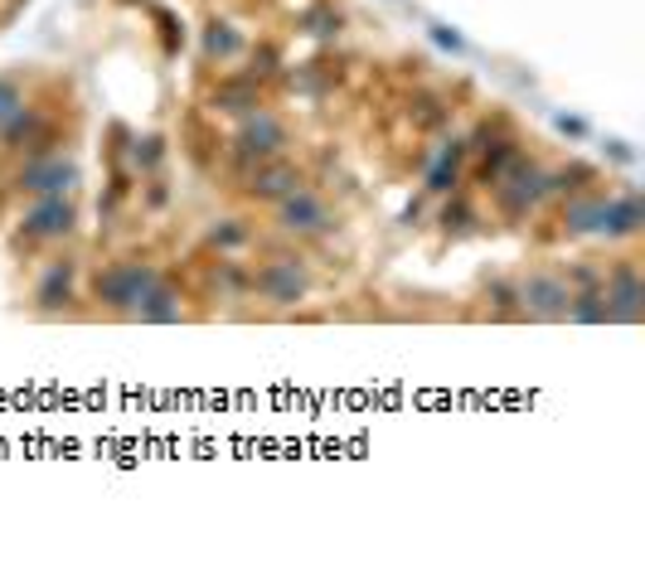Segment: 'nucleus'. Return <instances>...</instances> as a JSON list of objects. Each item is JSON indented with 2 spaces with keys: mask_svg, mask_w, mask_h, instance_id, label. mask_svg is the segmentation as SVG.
<instances>
[{
  "mask_svg": "<svg viewBox=\"0 0 645 567\" xmlns=\"http://www.w3.org/2000/svg\"><path fill=\"white\" fill-rule=\"evenodd\" d=\"M156 277H160V271L151 267V263L122 257V263H108L98 277H92V301L108 305V311H116V315H126L141 301V291H146Z\"/></svg>",
  "mask_w": 645,
  "mask_h": 567,
  "instance_id": "1",
  "label": "nucleus"
},
{
  "mask_svg": "<svg viewBox=\"0 0 645 567\" xmlns=\"http://www.w3.org/2000/svg\"><path fill=\"white\" fill-rule=\"evenodd\" d=\"M544 194H548V170L534 160H524V156H514L510 170L496 180V204L505 219H530Z\"/></svg>",
  "mask_w": 645,
  "mask_h": 567,
  "instance_id": "2",
  "label": "nucleus"
},
{
  "mask_svg": "<svg viewBox=\"0 0 645 567\" xmlns=\"http://www.w3.org/2000/svg\"><path fill=\"white\" fill-rule=\"evenodd\" d=\"M248 287H253V297H263L267 305H297V301H307L311 277L297 257H273V263H263L253 271Z\"/></svg>",
  "mask_w": 645,
  "mask_h": 567,
  "instance_id": "3",
  "label": "nucleus"
},
{
  "mask_svg": "<svg viewBox=\"0 0 645 567\" xmlns=\"http://www.w3.org/2000/svg\"><path fill=\"white\" fill-rule=\"evenodd\" d=\"M287 146H291V132H287V122H281L277 112L253 108L248 116H243V132H238V160L263 165V160L287 156Z\"/></svg>",
  "mask_w": 645,
  "mask_h": 567,
  "instance_id": "4",
  "label": "nucleus"
},
{
  "mask_svg": "<svg viewBox=\"0 0 645 567\" xmlns=\"http://www.w3.org/2000/svg\"><path fill=\"white\" fill-rule=\"evenodd\" d=\"M514 297H520V311L534 315V321H568L572 287L558 271H530V277L514 287Z\"/></svg>",
  "mask_w": 645,
  "mask_h": 567,
  "instance_id": "5",
  "label": "nucleus"
},
{
  "mask_svg": "<svg viewBox=\"0 0 645 567\" xmlns=\"http://www.w3.org/2000/svg\"><path fill=\"white\" fill-rule=\"evenodd\" d=\"M74 204H68L64 194H44L34 199L25 209V219H20V238L25 243H64L68 233H74Z\"/></svg>",
  "mask_w": 645,
  "mask_h": 567,
  "instance_id": "6",
  "label": "nucleus"
},
{
  "mask_svg": "<svg viewBox=\"0 0 645 567\" xmlns=\"http://www.w3.org/2000/svg\"><path fill=\"white\" fill-rule=\"evenodd\" d=\"M277 229L281 233H297V238H307V233H325V229H335V219H331V204H325L315 189H291L287 199H277Z\"/></svg>",
  "mask_w": 645,
  "mask_h": 567,
  "instance_id": "7",
  "label": "nucleus"
},
{
  "mask_svg": "<svg viewBox=\"0 0 645 567\" xmlns=\"http://www.w3.org/2000/svg\"><path fill=\"white\" fill-rule=\"evenodd\" d=\"M602 297H607V311H612V321L621 325H636L645 315V281H641V267L636 263H616L607 271L602 281Z\"/></svg>",
  "mask_w": 645,
  "mask_h": 567,
  "instance_id": "8",
  "label": "nucleus"
},
{
  "mask_svg": "<svg viewBox=\"0 0 645 567\" xmlns=\"http://www.w3.org/2000/svg\"><path fill=\"white\" fill-rule=\"evenodd\" d=\"M25 194L34 199H44V194H68V189L78 185V170H74V160H64V156H34L25 170H20V180H15Z\"/></svg>",
  "mask_w": 645,
  "mask_h": 567,
  "instance_id": "9",
  "label": "nucleus"
},
{
  "mask_svg": "<svg viewBox=\"0 0 645 567\" xmlns=\"http://www.w3.org/2000/svg\"><path fill=\"white\" fill-rule=\"evenodd\" d=\"M307 180H301V170L291 165L287 156H277V160H263L253 170V180H248V199H257V204H277V199H287L291 189H301Z\"/></svg>",
  "mask_w": 645,
  "mask_h": 567,
  "instance_id": "10",
  "label": "nucleus"
},
{
  "mask_svg": "<svg viewBox=\"0 0 645 567\" xmlns=\"http://www.w3.org/2000/svg\"><path fill=\"white\" fill-rule=\"evenodd\" d=\"M126 315L141 321V325H175L185 315V305H180V291H175L166 277H156L146 291H141V301Z\"/></svg>",
  "mask_w": 645,
  "mask_h": 567,
  "instance_id": "11",
  "label": "nucleus"
},
{
  "mask_svg": "<svg viewBox=\"0 0 645 567\" xmlns=\"http://www.w3.org/2000/svg\"><path fill=\"white\" fill-rule=\"evenodd\" d=\"M645 223V209L636 194H612L602 199V214H597V233H607V238H636Z\"/></svg>",
  "mask_w": 645,
  "mask_h": 567,
  "instance_id": "12",
  "label": "nucleus"
},
{
  "mask_svg": "<svg viewBox=\"0 0 645 567\" xmlns=\"http://www.w3.org/2000/svg\"><path fill=\"white\" fill-rule=\"evenodd\" d=\"M74 277H78V267L68 263V257L49 263L44 267V277H40V287H34V305H40V311H58V305H68L74 301Z\"/></svg>",
  "mask_w": 645,
  "mask_h": 567,
  "instance_id": "13",
  "label": "nucleus"
},
{
  "mask_svg": "<svg viewBox=\"0 0 645 567\" xmlns=\"http://www.w3.org/2000/svg\"><path fill=\"white\" fill-rule=\"evenodd\" d=\"M568 321H572V325H607V321H612L602 287H582V291H572V301H568Z\"/></svg>",
  "mask_w": 645,
  "mask_h": 567,
  "instance_id": "14",
  "label": "nucleus"
},
{
  "mask_svg": "<svg viewBox=\"0 0 645 567\" xmlns=\"http://www.w3.org/2000/svg\"><path fill=\"white\" fill-rule=\"evenodd\" d=\"M597 214H602V194H572L563 209V229L568 233H597Z\"/></svg>",
  "mask_w": 645,
  "mask_h": 567,
  "instance_id": "15",
  "label": "nucleus"
},
{
  "mask_svg": "<svg viewBox=\"0 0 645 567\" xmlns=\"http://www.w3.org/2000/svg\"><path fill=\"white\" fill-rule=\"evenodd\" d=\"M40 126H44L40 108H25V102H20V108H15V116H10V122L0 126V146H5V151H15L20 141H30L34 132H40Z\"/></svg>",
  "mask_w": 645,
  "mask_h": 567,
  "instance_id": "16",
  "label": "nucleus"
},
{
  "mask_svg": "<svg viewBox=\"0 0 645 567\" xmlns=\"http://www.w3.org/2000/svg\"><path fill=\"white\" fill-rule=\"evenodd\" d=\"M461 160H466V146H461V141H452V146L442 151V160L432 165L427 185L437 189V194H447V189H456V175H461Z\"/></svg>",
  "mask_w": 645,
  "mask_h": 567,
  "instance_id": "17",
  "label": "nucleus"
},
{
  "mask_svg": "<svg viewBox=\"0 0 645 567\" xmlns=\"http://www.w3.org/2000/svg\"><path fill=\"white\" fill-rule=\"evenodd\" d=\"M238 49H243V40L233 34V25H209V34H204V54L209 58H219V64H224V58H233Z\"/></svg>",
  "mask_w": 645,
  "mask_h": 567,
  "instance_id": "18",
  "label": "nucleus"
},
{
  "mask_svg": "<svg viewBox=\"0 0 645 567\" xmlns=\"http://www.w3.org/2000/svg\"><path fill=\"white\" fill-rule=\"evenodd\" d=\"M248 243V229H243L238 219H219L214 229H209V247H219V253H233V247Z\"/></svg>",
  "mask_w": 645,
  "mask_h": 567,
  "instance_id": "19",
  "label": "nucleus"
},
{
  "mask_svg": "<svg viewBox=\"0 0 645 567\" xmlns=\"http://www.w3.org/2000/svg\"><path fill=\"white\" fill-rule=\"evenodd\" d=\"M214 102H219V108H224V112H243V116H248V112L257 108V92L248 88V82H233V88L214 92Z\"/></svg>",
  "mask_w": 645,
  "mask_h": 567,
  "instance_id": "20",
  "label": "nucleus"
},
{
  "mask_svg": "<svg viewBox=\"0 0 645 567\" xmlns=\"http://www.w3.org/2000/svg\"><path fill=\"white\" fill-rule=\"evenodd\" d=\"M132 160H136V170H156V165L166 160V141H160V136H146V141H136Z\"/></svg>",
  "mask_w": 645,
  "mask_h": 567,
  "instance_id": "21",
  "label": "nucleus"
},
{
  "mask_svg": "<svg viewBox=\"0 0 645 567\" xmlns=\"http://www.w3.org/2000/svg\"><path fill=\"white\" fill-rule=\"evenodd\" d=\"M25 102V92H20V82L15 78H0V126L15 116V108Z\"/></svg>",
  "mask_w": 645,
  "mask_h": 567,
  "instance_id": "22",
  "label": "nucleus"
},
{
  "mask_svg": "<svg viewBox=\"0 0 645 567\" xmlns=\"http://www.w3.org/2000/svg\"><path fill=\"white\" fill-rule=\"evenodd\" d=\"M490 297H496V305H500V311H520V297H514V287H510V281H490Z\"/></svg>",
  "mask_w": 645,
  "mask_h": 567,
  "instance_id": "23",
  "label": "nucleus"
}]
</instances>
